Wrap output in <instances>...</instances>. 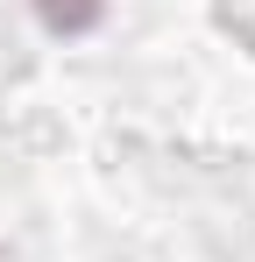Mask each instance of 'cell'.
I'll return each mask as SVG.
<instances>
[{
	"label": "cell",
	"instance_id": "6da1fadb",
	"mask_svg": "<svg viewBox=\"0 0 255 262\" xmlns=\"http://www.w3.org/2000/svg\"><path fill=\"white\" fill-rule=\"evenodd\" d=\"M36 14H42L50 36H85V29L107 14V0H36Z\"/></svg>",
	"mask_w": 255,
	"mask_h": 262
}]
</instances>
